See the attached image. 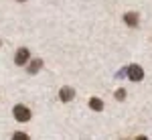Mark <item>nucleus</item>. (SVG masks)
<instances>
[{"label": "nucleus", "instance_id": "nucleus-1", "mask_svg": "<svg viewBox=\"0 0 152 140\" xmlns=\"http://www.w3.org/2000/svg\"><path fill=\"white\" fill-rule=\"evenodd\" d=\"M12 114H14V120L16 122H28L31 120V110L26 108V106H23V104H18V106H14L12 108Z\"/></svg>", "mask_w": 152, "mask_h": 140}, {"label": "nucleus", "instance_id": "nucleus-2", "mask_svg": "<svg viewBox=\"0 0 152 140\" xmlns=\"http://www.w3.org/2000/svg\"><path fill=\"white\" fill-rule=\"evenodd\" d=\"M128 77H130V81H142L144 79V69H142L140 65H128Z\"/></svg>", "mask_w": 152, "mask_h": 140}, {"label": "nucleus", "instance_id": "nucleus-3", "mask_svg": "<svg viewBox=\"0 0 152 140\" xmlns=\"http://www.w3.org/2000/svg\"><path fill=\"white\" fill-rule=\"evenodd\" d=\"M28 59H31V53H28V49L20 47V49L16 51V55H14V65L23 67V65H26V63H28Z\"/></svg>", "mask_w": 152, "mask_h": 140}, {"label": "nucleus", "instance_id": "nucleus-4", "mask_svg": "<svg viewBox=\"0 0 152 140\" xmlns=\"http://www.w3.org/2000/svg\"><path fill=\"white\" fill-rule=\"evenodd\" d=\"M124 23L128 24L130 29H136V26H138V23H140L138 12H126V14H124Z\"/></svg>", "mask_w": 152, "mask_h": 140}, {"label": "nucleus", "instance_id": "nucleus-5", "mask_svg": "<svg viewBox=\"0 0 152 140\" xmlns=\"http://www.w3.org/2000/svg\"><path fill=\"white\" fill-rule=\"evenodd\" d=\"M59 97H61V102H71L73 97H75V92H73V87L69 85H65V87H61V92H59Z\"/></svg>", "mask_w": 152, "mask_h": 140}, {"label": "nucleus", "instance_id": "nucleus-6", "mask_svg": "<svg viewBox=\"0 0 152 140\" xmlns=\"http://www.w3.org/2000/svg\"><path fill=\"white\" fill-rule=\"evenodd\" d=\"M43 69V59H33L31 63H28V67H26V71L31 73V75H35V73H39V71Z\"/></svg>", "mask_w": 152, "mask_h": 140}, {"label": "nucleus", "instance_id": "nucleus-7", "mask_svg": "<svg viewBox=\"0 0 152 140\" xmlns=\"http://www.w3.org/2000/svg\"><path fill=\"white\" fill-rule=\"evenodd\" d=\"M89 108H91L94 112H104V102H102L99 97H91V100H89Z\"/></svg>", "mask_w": 152, "mask_h": 140}, {"label": "nucleus", "instance_id": "nucleus-8", "mask_svg": "<svg viewBox=\"0 0 152 140\" xmlns=\"http://www.w3.org/2000/svg\"><path fill=\"white\" fill-rule=\"evenodd\" d=\"M114 95H116L118 102H124V100H126V89H122V87H120V89H116V92H114Z\"/></svg>", "mask_w": 152, "mask_h": 140}, {"label": "nucleus", "instance_id": "nucleus-9", "mask_svg": "<svg viewBox=\"0 0 152 140\" xmlns=\"http://www.w3.org/2000/svg\"><path fill=\"white\" fill-rule=\"evenodd\" d=\"M126 75H128V69H122V71H118V73H116L118 79H122V77H126Z\"/></svg>", "mask_w": 152, "mask_h": 140}, {"label": "nucleus", "instance_id": "nucleus-10", "mask_svg": "<svg viewBox=\"0 0 152 140\" xmlns=\"http://www.w3.org/2000/svg\"><path fill=\"white\" fill-rule=\"evenodd\" d=\"M12 138H14V140H20V138H23V140H24V138H28V136H26V134H23V132H16Z\"/></svg>", "mask_w": 152, "mask_h": 140}, {"label": "nucleus", "instance_id": "nucleus-11", "mask_svg": "<svg viewBox=\"0 0 152 140\" xmlns=\"http://www.w3.org/2000/svg\"><path fill=\"white\" fill-rule=\"evenodd\" d=\"M16 2H24V0H16Z\"/></svg>", "mask_w": 152, "mask_h": 140}]
</instances>
